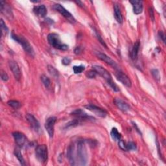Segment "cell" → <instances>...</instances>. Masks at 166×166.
<instances>
[{
	"mask_svg": "<svg viewBox=\"0 0 166 166\" xmlns=\"http://www.w3.org/2000/svg\"><path fill=\"white\" fill-rule=\"evenodd\" d=\"M151 73L153 76V77L155 78L156 80L159 81L160 79V75L159 71L157 69H153L151 70Z\"/></svg>",
	"mask_w": 166,
	"mask_h": 166,
	"instance_id": "f546056e",
	"label": "cell"
},
{
	"mask_svg": "<svg viewBox=\"0 0 166 166\" xmlns=\"http://www.w3.org/2000/svg\"><path fill=\"white\" fill-rule=\"evenodd\" d=\"M96 36H97V38H98V40H99V41L100 42V43L103 46H105V47H107V46H106V44H105V42H104V40H103V38H101V37L100 36V34L97 32V31H96Z\"/></svg>",
	"mask_w": 166,
	"mask_h": 166,
	"instance_id": "d6a6232c",
	"label": "cell"
},
{
	"mask_svg": "<svg viewBox=\"0 0 166 166\" xmlns=\"http://www.w3.org/2000/svg\"><path fill=\"white\" fill-rule=\"evenodd\" d=\"M130 3L132 5L133 12L135 14L138 15L142 13V11H143V2L141 1L133 0V1H130Z\"/></svg>",
	"mask_w": 166,
	"mask_h": 166,
	"instance_id": "2e32d148",
	"label": "cell"
},
{
	"mask_svg": "<svg viewBox=\"0 0 166 166\" xmlns=\"http://www.w3.org/2000/svg\"><path fill=\"white\" fill-rule=\"evenodd\" d=\"M114 103L117 107L123 112H127L130 110L129 105L121 99L119 98L114 99Z\"/></svg>",
	"mask_w": 166,
	"mask_h": 166,
	"instance_id": "e0dca14e",
	"label": "cell"
},
{
	"mask_svg": "<svg viewBox=\"0 0 166 166\" xmlns=\"http://www.w3.org/2000/svg\"><path fill=\"white\" fill-rule=\"evenodd\" d=\"M73 72L75 74H78V73H82L83 71H85V67L84 66H73Z\"/></svg>",
	"mask_w": 166,
	"mask_h": 166,
	"instance_id": "f1b7e54d",
	"label": "cell"
},
{
	"mask_svg": "<svg viewBox=\"0 0 166 166\" xmlns=\"http://www.w3.org/2000/svg\"><path fill=\"white\" fill-rule=\"evenodd\" d=\"M13 136L16 145L20 148L26 146L27 144V139L26 136L20 132H14L13 133Z\"/></svg>",
	"mask_w": 166,
	"mask_h": 166,
	"instance_id": "9c48e42d",
	"label": "cell"
},
{
	"mask_svg": "<svg viewBox=\"0 0 166 166\" xmlns=\"http://www.w3.org/2000/svg\"><path fill=\"white\" fill-rule=\"evenodd\" d=\"M9 66L10 70L12 71V72H13L14 78L17 81H20V79H21L22 73L18 65V64L15 61H10L9 62Z\"/></svg>",
	"mask_w": 166,
	"mask_h": 166,
	"instance_id": "4fadbf2b",
	"label": "cell"
},
{
	"mask_svg": "<svg viewBox=\"0 0 166 166\" xmlns=\"http://www.w3.org/2000/svg\"><path fill=\"white\" fill-rule=\"evenodd\" d=\"M136 149V145L132 141H129L126 143V151H134Z\"/></svg>",
	"mask_w": 166,
	"mask_h": 166,
	"instance_id": "83f0119b",
	"label": "cell"
},
{
	"mask_svg": "<svg viewBox=\"0 0 166 166\" xmlns=\"http://www.w3.org/2000/svg\"><path fill=\"white\" fill-rule=\"evenodd\" d=\"M92 68L94 71H96L97 74H99L100 76H101L107 82L109 85L112 88V90L115 92L120 91L119 88H118V86L116 85V83L113 81L112 76L110 75V74L107 70L101 66H97V65H94V66H92Z\"/></svg>",
	"mask_w": 166,
	"mask_h": 166,
	"instance_id": "7a4b0ae2",
	"label": "cell"
},
{
	"mask_svg": "<svg viewBox=\"0 0 166 166\" xmlns=\"http://www.w3.org/2000/svg\"><path fill=\"white\" fill-rule=\"evenodd\" d=\"M75 3H76L77 4H78V5L79 4V5H80L79 6H81V7H83V4H82L81 2H75Z\"/></svg>",
	"mask_w": 166,
	"mask_h": 166,
	"instance_id": "f35d334b",
	"label": "cell"
},
{
	"mask_svg": "<svg viewBox=\"0 0 166 166\" xmlns=\"http://www.w3.org/2000/svg\"><path fill=\"white\" fill-rule=\"evenodd\" d=\"M97 75V73L96 71H90L86 73V76L88 77V78L89 79H93L96 77V76Z\"/></svg>",
	"mask_w": 166,
	"mask_h": 166,
	"instance_id": "4dcf8cb0",
	"label": "cell"
},
{
	"mask_svg": "<svg viewBox=\"0 0 166 166\" xmlns=\"http://www.w3.org/2000/svg\"><path fill=\"white\" fill-rule=\"evenodd\" d=\"M1 12L9 20L13 19V11H12L10 7L7 3H5L3 1L1 2Z\"/></svg>",
	"mask_w": 166,
	"mask_h": 166,
	"instance_id": "5bb4252c",
	"label": "cell"
},
{
	"mask_svg": "<svg viewBox=\"0 0 166 166\" xmlns=\"http://www.w3.org/2000/svg\"><path fill=\"white\" fill-rule=\"evenodd\" d=\"M56 121L57 117L55 116H51L49 117V118H47L45 121V128L50 138H52L53 135H54V128Z\"/></svg>",
	"mask_w": 166,
	"mask_h": 166,
	"instance_id": "ba28073f",
	"label": "cell"
},
{
	"mask_svg": "<svg viewBox=\"0 0 166 166\" xmlns=\"http://www.w3.org/2000/svg\"><path fill=\"white\" fill-rule=\"evenodd\" d=\"M26 119L29 123V124H30L31 128L34 130V131H36L37 132L40 131V123L33 115L31 114H27L26 115Z\"/></svg>",
	"mask_w": 166,
	"mask_h": 166,
	"instance_id": "9a60e30c",
	"label": "cell"
},
{
	"mask_svg": "<svg viewBox=\"0 0 166 166\" xmlns=\"http://www.w3.org/2000/svg\"><path fill=\"white\" fill-rule=\"evenodd\" d=\"M41 80L47 90H50L51 88V82L48 77H47L45 75H42L41 76Z\"/></svg>",
	"mask_w": 166,
	"mask_h": 166,
	"instance_id": "7402d4cb",
	"label": "cell"
},
{
	"mask_svg": "<svg viewBox=\"0 0 166 166\" xmlns=\"http://www.w3.org/2000/svg\"><path fill=\"white\" fill-rule=\"evenodd\" d=\"M62 62L63 64H64V65H66V66H67V65L70 64V63H71V59L69 58H68V57H64V58L62 59Z\"/></svg>",
	"mask_w": 166,
	"mask_h": 166,
	"instance_id": "e575fe53",
	"label": "cell"
},
{
	"mask_svg": "<svg viewBox=\"0 0 166 166\" xmlns=\"http://www.w3.org/2000/svg\"><path fill=\"white\" fill-rule=\"evenodd\" d=\"M140 42L138 41L135 42V44H134V46L132 47V49L130 51V57L132 59V60H136V58H137V57L138 55V52H139V49H140Z\"/></svg>",
	"mask_w": 166,
	"mask_h": 166,
	"instance_id": "ffe728a7",
	"label": "cell"
},
{
	"mask_svg": "<svg viewBox=\"0 0 166 166\" xmlns=\"http://www.w3.org/2000/svg\"><path fill=\"white\" fill-rule=\"evenodd\" d=\"M82 123H83V121L82 120H81L80 119H78V118H75L74 120L70 121L69 122H68L66 124V126H65V128H74V127H76L79 125H81Z\"/></svg>",
	"mask_w": 166,
	"mask_h": 166,
	"instance_id": "44dd1931",
	"label": "cell"
},
{
	"mask_svg": "<svg viewBox=\"0 0 166 166\" xmlns=\"http://www.w3.org/2000/svg\"><path fill=\"white\" fill-rule=\"evenodd\" d=\"M96 55L97 57L99 59H100V60H101L107 64L110 65L111 67L114 68L116 70H120L119 66H118V65L116 64V62L113 60V59H112L109 56L99 51L96 52Z\"/></svg>",
	"mask_w": 166,
	"mask_h": 166,
	"instance_id": "52a82bcc",
	"label": "cell"
},
{
	"mask_svg": "<svg viewBox=\"0 0 166 166\" xmlns=\"http://www.w3.org/2000/svg\"><path fill=\"white\" fill-rule=\"evenodd\" d=\"M149 14H150V17L151 18L152 20L154 21V20H155V16H154V12H153L152 9V8H149Z\"/></svg>",
	"mask_w": 166,
	"mask_h": 166,
	"instance_id": "8d00e7d4",
	"label": "cell"
},
{
	"mask_svg": "<svg viewBox=\"0 0 166 166\" xmlns=\"http://www.w3.org/2000/svg\"><path fill=\"white\" fill-rule=\"evenodd\" d=\"M119 146L121 148V149L123 151H126V143L124 142V141L120 140L119 141Z\"/></svg>",
	"mask_w": 166,
	"mask_h": 166,
	"instance_id": "836d02e7",
	"label": "cell"
},
{
	"mask_svg": "<svg viewBox=\"0 0 166 166\" xmlns=\"http://www.w3.org/2000/svg\"><path fill=\"white\" fill-rule=\"evenodd\" d=\"M11 37L22 46L23 49L29 56H31V57H34L35 53L33 47L25 38H23L22 36H18V35L14 34L13 32L11 34Z\"/></svg>",
	"mask_w": 166,
	"mask_h": 166,
	"instance_id": "3957f363",
	"label": "cell"
},
{
	"mask_svg": "<svg viewBox=\"0 0 166 166\" xmlns=\"http://www.w3.org/2000/svg\"><path fill=\"white\" fill-rule=\"evenodd\" d=\"M67 156L71 165H85L88 160L85 141L79 140L73 142L68 147Z\"/></svg>",
	"mask_w": 166,
	"mask_h": 166,
	"instance_id": "6da1fadb",
	"label": "cell"
},
{
	"mask_svg": "<svg viewBox=\"0 0 166 166\" xmlns=\"http://www.w3.org/2000/svg\"><path fill=\"white\" fill-rule=\"evenodd\" d=\"M114 10L115 19L119 23H122L123 16H122V14H121V12L119 5H117V4H115L114 7Z\"/></svg>",
	"mask_w": 166,
	"mask_h": 166,
	"instance_id": "d6986e66",
	"label": "cell"
},
{
	"mask_svg": "<svg viewBox=\"0 0 166 166\" xmlns=\"http://www.w3.org/2000/svg\"><path fill=\"white\" fill-rule=\"evenodd\" d=\"M110 135L112 138L115 141H120L121 138V135L119 132H118V130L116 128H113L112 129Z\"/></svg>",
	"mask_w": 166,
	"mask_h": 166,
	"instance_id": "603a6c76",
	"label": "cell"
},
{
	"mask_svg": "<svg viewBox=\"0 0 166 166\" xmlns=\"http://www.w3.org/2000/svg\"><path fill=\"white\" fill-rule=\"evenodd\" d=\"M1 77L3 81H7L9 80L8 75L7 74V73L3 72V70L1 71Z\"/></svg>",
	"mask_w": 166,
	"mask_h": 166,
	"instance_id": "1f68e13d",
	"label": "cell"
},
{
	"mask_svg": "<svg viewBox=\"0 0 166 166\" xmlns=\"http://www.w3.org/2000/svg\"><path fill=\"white\" fill-rule=\"evenodd\" d=\"M53 9L56 11L58 12L61 15H62L65 18H66L68 22L72 23H74L76 22V20L73 15L71 14L69 11H68L66 9L60 4H55L53 5Z\"/></svg>",
	"mask_w": 166,
	"mask_h": 166,
	"instance_id": "8992f818",
	"label": "cell"
},
{
	"mask_svg": "<svg viewBox=\"0 0 166 166\" xmlns=\"http://www.w3.org/2000/svg\"><path fill=\"white\" fill-rule=\"evenodd\" d=\"M33 12L38 16L44 18L47 14V9L44 5H40L34 7L33 9Z\"/></svg>",
	"mask_w": 166,
	"mask_h": 166,
	"instance_id": "ac0fdd59",
	"label": "cell"
},
{
	"mask_svg": "<svg viewBox=\"0 0 166 166\" xmlns=\"http://www.w3.org/2000/svg\"><path fill=\"white\" fill-rule=\"evenodd\" d=\"M85 108L88 109V110L91 111L93 114H96L97 116L101 117H105L107 115V112L105 110L99 108L98 106L93 105H88L85 106Z\"/></svg>",
	"mask_w": 166,
	"mask_h": 166,
	"instance_id": "7c38bea8",
	"label": "cell"
},
{
	"mask_svg": "<svg viewBox=\"0 0 166 166\" xmlns=\"http://www.w3.org/2000/svg\"><path fill=\"white\" fill-rule=\"evenodd\" d=\"M1 31H2V35L3 37L5 36L9 32V29L7 28L5 23L2 19L1 20Z\"/></svg>",
	"mask_w": 166,
	"mask_h": 166,
	"instance_id": "484cf974",
	"label": "cell"
},
{
	"mask_svg": "<svg viewBox=\"0 0 166 166\" xmlns=\"http://www.w3.org/2000/svg\"><path fill=\"white\" fill-rule=\"evenodd\" d=\"M14 155L16 156V157L18 158V160L20 163L23 165H25V160H24V158H23L22 155V153L20 151V150L18 149H16L15 151H14Z\"/></svg>",
	"mask_w": 166,
	"mask_h": 166,
	"instance_id": "d4e9b609",
	"label": "cell"
},
{
	"mask_svg": "<svg viewBox=\"0 0 166 166\" xmlns=\"http://www.w3.org/2000/svg\"><path fill=\"white\" fill-rule=\"evenodd\" d=\"M47 69H48L49 73L53 76L55 78H58L59 76V73L58 71L53 66H51V65H49L48 66H47Z\"/></svg>",
	"mask_w": 166,
	"mask_h": 166,
	"instance_id": "cb8c5ba5",
	"label": "cell"
},
{
	"mask_svg": "<svg viewBox=\"0 0 166 166\" xmlns=\"http://www.w3.org/2000/svg\"><path fill=\"white\" fill-rule=\"evenodd\" d=\"M7 104L11 106L12 108L17 109H18L20 106V103L19 101H15V100H10L9 101H8Z\"/></svg>",
	"mask_w": 166,
	"mask_h": 166,
	"instance_id": "4316f807",
	"label": "cell"
},
{
	"mask_svg": "<svg viewBox=\"0 0 166 166\" xmlns=\"http://www.w3.org/2000/svg\"><path fill=\"white\" fill-rule=\"evenodd\" d=\"M35 155L38 161L40 163H45L47 160L48 157V151L45 145H40L37 146L35 151Z\"/></svg>",
	"mask_w": 166,
	"mask_h": 166,
	"instance_id": "5b68a950",
	"label": "cell"
},
{
	"mask_svg": "<svg viewBox=\"0 0 166 166\" xmlns=\"http://www.w3.org/2000/svg\"><path fill=\"white\" fill-rule=\"evenodd\" d=\"M117 79L120 81L123 85L125 86L130 88L132 86L131 81L130 80L128 77L123 72H122L121 70H116V72L115 73Z\"/></svg>",
	"mask_w": 166,
	"mask_h": 166,
	"instance_id": "30bf717a",
	"label": "cell"
},
{
	"mask_svg": "<svg viewBox=\"0 0 166 166\" xmlns=\"http://www.w3.org/2000/svg\"><path fill=\"white\" fill-rule=\"evenodd\" d=\"M49 44L55 49L66 51L68 49V45L62 42L59 35L57 33H50L47 36Z\"/></svg>",
	"mask_w": 166,
	"mask_h": 166,
	"instance_id": "277c9868",
	"label": "cell"
},
{
	"mask_svg": "<svg viewBox=\"0 0 166 166\" xmlns=\"http://www.w3.org/2000/svg\"><path fill=\"white\" fill-rule=\"evenodd\" d=\"M72 115L74 116L75 118L80 119L83 122L87 121H93L95 120L94 117L88 116L86 112H85L81 109H77L74 110L72 113Z\"/></svg>",
	"mask_w": 166,
	"mask_h": 166,
	"instance_id": "8fae6325",
	"label": "cell"
},
{
	"mask_svg": "<svg viewBox=\"0 0 166 166\" xmlns=\"http://www.w3.org/2000/svg\"><path fill=\"white\" fill-rule=\"evenodd\" d=\"M82 52V48L81 47H77L75 49V53L77 55H79Z\"/></svg>",
	"mask_w": 166,
	"mask_h": 166,
	"instance_id": "74e56055",
	"label": "cell"
},
{
	"mask_svg": "<svg viewBox=\"0 0 166 166\" xmlns=\"http://www.w3.org/2000/svg\"><path fill=\"white\" fill-rule=\"evenodd\" d=\"M158 35L160 38L162 39V40L163 41V42L164 44H165V33L163 32V31H159L158 33Z\"/></svg>",
	"mask_w": 166,
	"mask_h": 166,
	"instance_id": "d590c367",
	"label": "cell"
}]
</instances>
